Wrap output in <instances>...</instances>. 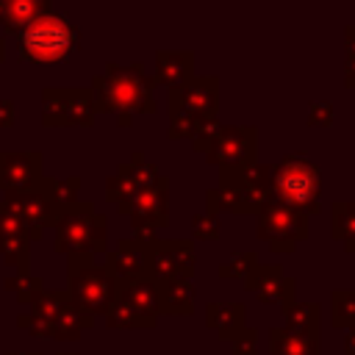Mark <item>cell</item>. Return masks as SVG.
Here are the masks:
<instances>
[{"label": "cell", "mask_w": 355, "mask_h": 355, "mask_svg": "<svg viewBox=\"0 0 355 355\" xmlns=\"http://www.w3.org/2000/svg\"><path fill=\"white\" fill-rule=\"evenodd\" d=\"M103 266L108 269V275L116 283L139 280V277H144V250L133 236L130 239H119L116 247H111L103 255Z\"/></svg>", "instance_id": "cell-17"}, {"label": "cell", "mask_w": 355, "mask_h": 355, "mask_svg": "<svg viewBox=\"0 0 355 355\" xmlns=\"http://www.w3.org/2000/svg\"><path fill=\"white\" fill-rule=\"evenodd\" d=\"M269 355H319L316 336H297L286 327L269 330Z\"/></svg>", "instance_id": "cell-25"}, {"label": "cell", "mask_w": 355, "mask_h": 355, "mask_svg": "<svg viewBox=\"0 0 355 355\" xmlns=\"http://www.w3.org/2000/svg\"><path fill=\"white\" fill-rule=\"evenodd\" d=\"M330 233L344 244L347 252H355V200H336L330 208Z\"/></svg>", "instance_id": "cell-26"}, {"label": "cell", "mask_w": 355, "mask_h": 355, "mask_svg": "<svg viewBox=\"0 0 355 355\" xmlns=\"http://www.w3.org/2000/svg\"><path fill=\"white\" fill-rule=\"evenodd\" d=\"M155 80L141 69V64L119 67L114 61L105 64V72H97L92 78V100L94 111L100 114H116V122L128 128L136 114H155L158 103L153 97Z\"/></svg>", "instance_id": "cell-1"}, {"label": "cell", "mask_w": 355, "mask_h": 355, "mask_svg": "<svg viewBox=\"0 0 355 355\" xmlns=\"http://www.w3.org/2000/svg\"><path fill=\"white\" fill-rule=\"evenodd\" d=\"M3 286H6V291H14V297H17L19 305H31L33 297L39 291H44V280L39 275H33L31 269H19V272L8 275L3 280Z\"/></svg>", "instance_id": "cell-27"}, {"label": "cell", "mask_w": 355, "mask_h": 355, "mask_svg": "<svg viewBox=\"0 0 355 355\" xmlns=\"http://www.w3.org/2000/svg\"><path fill=\"white\" fill-rule=\"evenodd\" d=\"M255 236L269 244L272 252H294L308 239V216L283 202H269L255 214Z\"/></svg>", "instance_id": "cell-7"}, {"label": "cell", "mask_w": 355, "mask_h": 355, "mask_svg": "<svg viewBox=\"0 0 355 355\" xmlns=\"http://www.w3.org/2000/svg\"><path fill=\"white\" fill-rule=\"evenodd\" d=\"M202 122L200 119H194L189 111H183V108H175V105H169V139H191L194 133H197V128H200Z\"/></svg>", "instance_id": "cell-34"}, {"label": "cell", "mask_w": 355, "mask_h": 355, "mask_svg": "<svg viewBox=\"0 0 355 355\" xmlns=\"http://www.w3.org/2000/svg\"><path fill=\"white\" fill-rule=\"evenodd\" d=\"M344 39H347V53H344V83L349 89H355V25L344 28Z\"/></svg>", "instance_id": "cell-39"}, {"label": "cell", "mask_w": 355, "mask_h": 355, "mask_svg": "<svg viewBox=\"0 0 355 355\" xmlns=\"http://www.w3.org/2000/svg\"><path fill=\"white\" fill-rule=\"evenodd\" d=\"M191 236H194L197 241H216V239L222 236V222H219V216L205 214V211L194 214V216H191Z\"/></svg>", "instance_id": "cell-35"}, {"label": "cell", "mask_w": 355, "mask_h": 355, "mask_svg": "<svg viewBox=\"0 0 355 355\" xmlns=\"http://www.w3.org/2000/svg\"><path fill=\"white\" fill-rule=\"evenodd\" d=\"M6 355H42V352H6Z\"/></svg>", "instance_id": "cell-44"}, {"label": "cell", "mask_w": 355, "mask_h": 355, "mask_svg": "<svg viewBox=\"0 0 355 355\" xmlns=\"http://www.w3.org/2000/svg\"><path fill=\"white\" fill-rule=\"evenodd\" d=\"M169 105L189 111L200 122L216 119V111H219V78L216 75H194L183 86L169 89Z\"/></svg>", "instance_id": "cell-13"}, {"label": "cell", "mask_w": 355, "mask_h": 355, "mask_svg": "<svg viewBox=\"0 0 355 355\" xmlns=\"http://www.w3.org/2000/svg\"><path fill=\"white\" fill-rule=\"evenodd\" d=\"M67 300H69L67 288L64 291H47V288L39 291L33 297V302L28 305V311L17 316V327L19 330H28L36 338H50V327L55 322V313H58V308Z\"/></svg>", "instance_id": "cell-16"}, {"label": "cell", "mask_w": 355, "mask_h": 355, "mask_svg": "<svg viewBox=\"0 0 355 355\" xmlns=\"http://www.w3.org/2000/svg\"><path fill=\"white\" fill-rule=\"evenodd\" d=\"M219 186H227L241 200L244 214H258L269 205L272 197V164H247V166H219Z\"/></svg>", "instance_id": "cell-11"}, {"label": "cell", "mask_w": 355, "mask_h": 355, "mask_svg": "<svg viewBox=\"0 0 355 355\" xmlns=\"http://www.w3.org/2000/svg\"><path fill=\"white\" fill-rule=\"evenodd\" d=\"M78 191H80V178H78V175L61 178V180H53V194H55V205H58L61 211L78 202Z\"/></svg>", "instance_id": "cell-36"}, {"label": "cell", "mask_w": 355, "mask_h": 355, "mask_svg": "<svg viewBox=\"0 0 355 355\" xmlns=\"http://www.w3.org/2000/svg\"><path fill=\"white\" fill-rule=\"evenodd\" d=\"M31 239L28 236H0V258L14 266V272L28 269L31 263Z\"/></svg>", "instance_id": "cell-30"}, {"label": "cell", "mask_w": 355, "mask_h": 355, "mask_svg": "<svg viewBox=\"0 0 355 355\" xmlns=\"http://www.w3.org/2000/svg\"><path fill=\"white\" fill-rule=\"evenodd\" d=\"M322 172L305 153H286L272 164V197L288 208L302 211L305 216L319 211Z\"/></svg>", "instance_id": "cell-4"}, {"label": "cell", "mask_w": 355, "mask_h": 355, "mask_svg": "<svg viewBox=\"0 0 355 355\" xmlns=\"http://www.w3.org/2000/svg\"><path fill=\"white\" fill-rule=\"evenodd\" d=\"M344 355H355V327L347 330V336H344Z\"/></svg>", "instance_id": "cell-43"}, {"label": "cell", "mask_w": 355, "mask_h": 355, "mask_svg": "<svg viewBox=\"0 0 355 355\" xmlns=\"http://www.w3.org/2000/svg\"><path fill=\"white\" fill-rule=\"evenodd\" d=\"M89 327H94V316H86V313H80L69 300L58 308V313H55V322H53V327H50V338H55V341H78L80 336H83V330H89Z\"/></svg>", "instance_id": "cell-24"}, {"label": "cell", "mask_w": 355, "mask_h": 355, "mask_svg": "<svg viewBox=\"0 0 355 355\" xmlns=\"http://www.w3.org/2000/svg\"><path fill=\"white\" fill-rule=\"evenodd\" d=\"M3 202L28 227L31 241H39L47 227H55V219L61 214V208L55 205V194H53V178H42L36 186L25 191L6 194Z\"/></svg>", "instance_id": "cell-8"}, {"label": "cell", "mask_w": 355, "mask_h": 355, "mask_svg": "<svg viewBox=\"0 0 355 355\" xmlns=\"http://www.w3.org/2000/svg\"><path fill=\"white\" fill-rule=\"evenodd\" d=\"M125 164H128V172H130V178H133L136 189L155 186V183L164 178V172H161L153 161H147L141 150H133V153H130V161H125Z\"/></svg>", "instance_id": "cell-32"}, {"label": "cell", "mask_w": 355, "mask_h": 355, "mask_svg": "<svg viewBox=\"0 0 355 355\" xmlns=\"http://www.w3.org/2000/svg\"><path fill=\"white\" fill-rule=\"evenodd\" d=\"M116 297L125 300L139 316H144L147 322L158 324V288L153 280L147 277H139V280H130V283H116Z\"/></svg>", "instance_id": "cell-20"}, {"label": "cell", "mask_w": 355, "mask_h": 355, "mask_svg": "<svg viewBox=\"0 0 355 355\" xmlns=\"http://www.w3.org/2000/svg\"><path fill=\"white\" fill-rule=\"evenodd\" d=\"M330 324L338 330L355 327V288H336L330 294Z\"/></svg>", "instance_id": "cell-29"}, {"label": "cell", "mask_w": 355, "mask_h": 355, "mask_svg": "<svg viewBox=\"0 0 355 355\" xmlns=\"http://www.w3.org/2000/svg\"><path fill=\"white\" fill-rule=\"evenodd\" d=\"M136 191H139V189H136V183H133V178H130V172H128V164H119L116 172L105 178V197H108L111 202H116V205L125 202V200H130Z\"/></svg>", "instance_id": "cell-33"}, {"label": "cell", "mask_w": 355, "mask_h": 355, "mask_svg": "<svg viewBox=\"0 0 355 355\" xmlns=\"http://www.w3.org/2000/svg\"><path fill=\"white\" fill-rule=\"evenodd\" d=\"M133 225V239L139 244L155 241L158 230L169 225V178L164 175L155 186L139 189L130 200L116 205Z\"/></svg>", "instance_id": "cell-6"}, {"label": "cell", "mask_w": 355, "mask_h": 355, "mask_svg": "<svg viewBox=\"0 0 355 355\" xmlns=\"http://www.w3.org/2000/svg\"><path fill=\"white\" fill-rule=\"evenodd\" d=\"M94 100L89 89L50 86L42 92V125L44 128H75L94 122Z\"/></svg>", "instance_id": "cell-10"}, {"label": "cell", "mask_w": 355, "mask_h": 355, "mask_svg": "<svg viewBox=\"0 0 355 355\" xmlns=\"http://www.w3.org/2000/svg\"><path fill=\"white\" fill-rule=\"evenodd\" d=\"M67 294L69 302L86 316H105L116 300V280L92 252L67 255Z\"/></svg>", "instance_id": "cell-3"}, {"label": "cell", "mask_w": 355, "mask_h": 355, "mask_svg": "<svg viewBox=\"0 0 355 355\" xmlns=\"http://www.w3.org/2000/svg\"><path fill=\"white\" fill-rule=\"evenodd\" d=\"M258 263V255H255V250H233L222 263H219V277L222 280H244L250 272H252V266Z\"/></svg>", "instance_id": "cell-31"}, {"label": "cell", "mask_w": 355, "mask_h": 355, "mask_svg": "<svg viewBox=\"0 0 355 355\" xmlns=\"http://www.w3.org/2000/svg\"><path fill=\"white\" fill-rule=\"evenodd\" d=\"M230 355H258V330L255 327H241L230 338Z\"/></svg>", "instance_id": "cell-38"}, {"label": "cell", "mask_w": 355, "mask_h": 355, "mask_svg": "<svg viewBox=\"0 0 355 355\" xmlns=\"http://www.w3.org/2000/svg\"><path fill=\"white\" fill-rule=\"evenodd\" d=\"M191 78H194V53L191 50H158L155 53V72H153L155 86L175 89Z\"/></svg>", "instance_id": "cell-18"}, {"label": "cell", "mask_w": 355, "mask_h": 355, "mask_svg": "<svg viewBox=\"0 0 355 355\" xmlns=\"http://www.w3.org/2000/svg\"><path fill=\"white\" fill-rule=\"evenodd\" d=\"M44 178V158L39 150H0V191L14 194L36 186Z\"/></svg>", "instance_id": "cell-14"}, {"label": "cell", "mask_w": 355, "mask_h": 355, "mask_svg": "<svg viewBox=\"0 0 355 355\" xmlns=\"http://www.w3.org/2000/svg\"><path fill=\"white\" fill-rule=\"evenodd\" d=\"M47 11V0H0V28L6 33H19Z\"/></svg>", "instance_id": "cell-22"}, {"label": "cell", "mask_w": 355, "mask_h": 355, "mask_svg": "<svg viewBox=\"0 0 355 355\" xmlns=\"http://www.w3.org/2000/svg\"><path fill=\"white\" fill-rule=\"evenodd\" d=\"M53 250L64 255H72V252L105 255L108 252V219L97 214L92 202H75L64 208L55 219Z\"/></svg>", "instance_id": "cell-5"}, {"label": "cell", "mask_w": 355, "mask_h": 355, "mask_svg": "<svg viewBox=\"0 0 355 355\" xmlns=\"http://www.w3.org/2000/svg\"><path fill=\"white\" fill-rule=\"evenodd\" d=\"M336 116V105L333 100L322 97V100H311L308 103V125L311 128H330Z\"/></svg>", "instance_id": "cell-37"}, {"label": "cell", "mask_w": 355, "mask_h": 355, "mask_svg": "<svg viewBox=\"0 0 355 355\" xmlns=\"http://www.w3.org/2000/svg\"><path fill=\"white\" fill-rule=\"evenodd\" d=\"M105 324L108 327H114V330H153L155 324L153 322H147L144 316H139L125 300H114L111 302V308H108V313H105Z\"/></svg>", "instance_id": "cell-28"}, {"label": "cell", "mask_w": 355, "mask_h": 355, "mask_svg": "<svg viewBox=\"0 0 355 355\" xmlns=\"http://www.w3.org/2000/svg\"><path fill=\"white\" fill-rule=\"evenodd\" d=\"M0 236H28L31 239V233H28V227L8 211V205L0 200Z\"/></svg>", "instance_id": "cell-40"}, {"label": "cell", "mask_w": 355, "mask_h": 355, "mask_svg": "<svg viewBox=\"0 0 355 355\" xmlns=\"http://www.w3.org/2000/svg\"><path fill=\"white\" fill-rule=\"evenodd\" d=\"M219 119H208V122H202L200 128H197V133L191 136V147L197 150V153H202L205 155V150H208V144L214 141V136H216V130H219Z\"/></svg>", "instance_id": "cell-41"}, {"label": "cell", "mask_w": 355, "mask_h": 355, "mask_svg": "<svg viewBox=\"0 0 355 355\" xmlns=\"http://www.w3.org/2000/svg\"><path fill=\"white\" fill-rule=\"evenodd\" d=\"M283 327L297 336H316L319 338V305L291 300L283 305Z\"/></svg>", "instance_id": "cell-23"}, {"label": "cell", "mask_w": 355, "mask_h": 355, "mask_svg": "<svg viewBox=\"0 0 355 355\" xmlns=\"http://www.w3.org/2000/svg\"><path fill=\"white\" fill-rule=\"evenodd\" d=\"M58 355H75V352H58Z\"/></svg>", "instance_id": "cell-45"}, {"label": "cell", "mask_w": 355, "mask_h": 355, "mask_svg": "<svg viewBox=\"0 0 355 355\" xmlns=\"http://www.w3.org/2000/svg\"><path fill=\"white\" fill-rule=\"evenodd\" d=\"M144 277L164 283L172 277H194V241L191 239H155L141 244Z\"/></svg>", "instance_id": "cell-9"}, {"label": "cell", "mask_w": 355, "mask_h": 355, "mask_svg": "<svg viewBox=\"0 0 355 355\" xmlns=\"http://www.w3.org/2000/svg\"><path fill=\"white\" fill-rule=\"evenodd\" d=\"M247 308L244 302H208L205 305V324L225 341H230L241 327H247Z\"/></svg>", "instance_id": "cell-21"}, {"label": "cell", "mask_w": 355, "mask_h": 355, "mask_svg": "<svg viewBox=\"0 0 355 355\" xmlns=\"http://www.w3.org/2000/svg\"><path fill=\"white\" fill-rule=\"evenodd\" d=\"M258 155L255 125H219L214 141L205 150V161L216 166H247Z\"/></svg>", "instance_id": "cell-12"}, {"label": "cell", "mask_w": 355, "mask_h": 355, "mask_svg": "<svg viewBox=\"0 0 355 355\" xmlns=\"http://www.w3.org/2000/svg\"><path fill=\"white\" fill-rule=\"evenodd\" d=\"M14 125V103L0 97V128H11Z\"/></svg>", "instance_id": "cell-42"}, {"label": "cell", "mask_w": 355, "mask_h": 355, "mask_svg": "<svg viewBox=\"0 0 355 355\" xmlns=\"http://www.w3.org/2000/svg\"><path fill=\"white\" fill-rule=\"evenodd\" d=\"M158 288V313L169 316H191L194 313V283L186 277H172L155 283Z\"/></svg>", "instance_id": "cell-19"}, {"label": "cell", "mask_w": 355, "mask_h": 355, "mask_svg": "<svg viewBox=\"0 0 355 355\" xmlns=\"http://www.w3.org/2000/svg\"><path fill=\"white\" fill-rule=\"evenodd\" d=\"M80 47V28L61 11H47L36 17L25 31H19L17 53L31 64H55Z\"/></svg>", "instance_id": "cell-2"}, {"label": "cell", "mask_w": 355, "mask_h": 355, "mask_svg": "<svg viewBox=\"0 0 355 355\" xmlns=\"http://www.w3.org/2000/svg\"><path fill=\"white\" fill-rule=\"evenodd\" d=\"M244 286L261 300V302H291L297 294V280L286 275L277 263H255L252 272L244 277Z\"/></svg>", "instance_id": "cell-15"}]
</instances>
